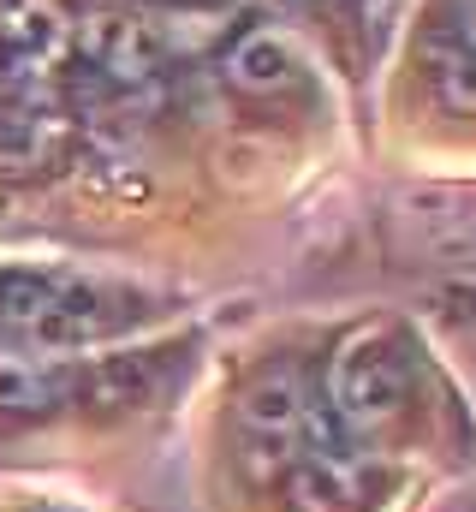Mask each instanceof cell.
Returning <instances> with one entry per match:
<instances>
[{"instance_id": "6", "label": "cell", "mask_w": 476, "mask_h": 512, "mask_svg": "<svg viewBox=\"0 0 476 512\" xmlns=\"http://www.w3.org/2000/svg\"><path fill=\"white\" fill-rule=\"evenodd\" d=\"M66 149V108L0 90V173H42Z\"/></svg>"}, {"instance_id": "10", "label": "cell", "mask_w": 476, "mask_h": 512, "mask_svg": "<svg viewBox=\"0 0 476 512\" xmlns=\"http://www.w3.org/2000/svg\"><path fill=\"white\" fill-rule=\"evenodd\" d=\"M155 6H227V0H155Z\"/></svg>"}, {"instance_id": "4", "label": "cell", "mask_w": 476, "mask_h": 512, "mask_svg": "<svg viewBox=\"0 0 476 512\" xmlns=\"http://www.w3.org/2000/svg\"><path fill=\"white\" fill-rule=\"evenodd\" d=\"M286 477H292L286 489H292V507L298 512H352V507H363V495L375 483V465L357 453L322 411H310L304 453H298V465Z\"/></svg>"}, {"instance_id": "8", "label": "cell", "mask_w": 476, "mask_h": 512, "mask_svg": "<svg viewBox=\"0 0 476 512\" xmlns=\"http://www.w3.org/2000/svg\"><path fill=\"white\" fill-rule=\"evenodd\" d=\"M60 399V376L24 370V364H0V405L6 411H42Z\"/></svg>"}, {"instance_id": "1", "label": "cell", "mask_w": 476, "mask_h": 512, "mask_svg": "<svg viewBox=\"0 0 476 512\" xmlns=\"http://www.w3.org/2000/svg\"><path fill=\"white\" fill-rule=\"evenodd\" d=\"M119 322L102 286L90 280H60V274H30V268H6L0 274V328L36 346H84L102 340Z\"/></svg>"}, {"instance_id": "7", "label": "cell", "mask_w": 476, "mask_h": 512, "mask_svg": "<svg viewBox=\"0 0 476 512\" xmlns=\"http://www.w3.org/2000/svg\"><path fill=\"white\" fill-rule=\"evenodd\" d=\"M221 72H227V84L244 90V96H286V90H298L304 84V72H298V54L286 48V36H274V30H238L233 42L221 48Z\"/></svg>"}, {"instance_id": "2", "label": "cell", "mask_w": 476, "mask_h": 512, "mask_svg": "<svg viewBox=\"0 0 476 512\" xmlns=\"http://www.w3.org/2000/svg\"><path fill=\"white\" fill-rule=\"evenodd\" d=\"M417 358L399 328H357L340 340L334 370H328V399L352 429H381L411 405Z\"/></svg>"}, {"instance_id": "9", "label": "cell", "mask_w": 476, "mask_h": 512, "mask_svg": "<svg viewBox=\"0 0 476 512\" xmlns=\"http://www.w3.org/2000/svg\"><path fill=\"white\" fill-rule=\"evenodd\" d=\"M90 382H102V399H137V393H149V358L143 352H131V358H108Z\"/></svg>"}, {"instance_id": "5", "label": "cell", "mask_w": 476, "mask_h": 512, "mask_svg": "<svg viewBox=\"0 0 476 512\" xmlns=\"http://www.w3.org/2000/svg\"><path fill=\"white\" fill-rule=\"evenodd\" d=\"M417 66H423L429 96H435L447 114L476 120V30H471V12H459V6L435 12V18L423 24Z\"/></svg>"}, {"instance_id": "3", "label": "cell", "mask_w": 476, "mask_h": 512, "mask_svg": "<svg viewBox=\"0 0 476 512\" xmlns=\"http://www.w3.org/2000/svg\"><path fill=\"white\" fill-rule=\"evenodd\" d=\"M310 376L292 358H274L268 370H256L238 399V459L250 477H280L298 465L304 453V429H310Z\"/></svg>"}]
</instances>
